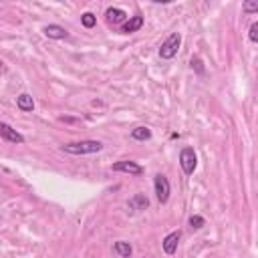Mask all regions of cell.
Returning <instances> with one entry per match:
<instances>
[{
	"instance_id": "obj_1",
	"label": "cell",
	"mask_w": 258,
	"mask_h": 258,
	"mask_svg": "<svg viewBox=\"0 0 258 258\" xmlns=\"http://www.w3.org/2000/svg\"><path fill=\"white\" fill-rule=\"evenodd\" d=\"M103 150V143L95 141V139H85V141H73L63 145V152L71 154V156H91V154H99Z\"/></svg>"
},
{
	"instance_id": "obj_2",
	"label": "cell",
	"mask_w": 258,
	"mask_h": 258,
	"mask_svg": "<svg viewBox=\"0 0 258 258\" xmlns=\"http://www.w3.org/2000/svg\"><path fill=\"white\" fill-rule=\"evenodd\" d=\"M179 45H181V34L179 32H172L168 39L162 43V47H160V57L166 59V61L173 59L177 55V51H179Z\"/></svg>"
},
{
	"instance_id": "obj_3",
	"label": "cell",
	"mask_w": 258,
	"mask_h": 258,
	"mask_svg": "<svg viewBox=\"0 0 258 258\" xmlns=\"http://www.w3.org/2000/svg\"><path fill=\"white\" fill-rule=\"evenodd\" d=\"M179 166L183 170V173L186 175H192L198 168V156L196 152L192 150V147H183V150L179 152Z\"/></svg>"
},
{
	"instance_id": "obj_4",
	"label": "cell",
	"mask_w": 258,
	"mask_h": 258,
	"mask_svg": "<svg viewBox=\"0 0 258 258\" xmlns=\"http://www.w3.org/2000/svg\"><path fill=\"white\" fill-rule=\"evenodd\" d=\"M154 188H156V196H158L160 204H166V202L170 200V194H172V188H170L168 177L162 175V173H158V175L154 177Z\"/></svg>"
},
{
	"instance_id": "obj_5",
	"label": "cell",
	"mask_w": 258,
	"mask_h": 258,
	"mask_svg": "<svg viewBox=\"0 0 258 258\" xmlns=\"http://www.w3.org/2000/svg\"><path fill=\"white\" fill-rule=\"evenodd\" d=\"M0 137L8 143H24V137L14 127H10L8 123H2V121H0Z\"/></svg>"
},
{
	"instance_id": "obj_6",
	"label": "cell",
	"mask_w": 258,
	"mask_h": 258,
	"mask_svg": "<svg viewBox=\"0 0 258 258\" xmlns=\"http://www.w3.org/2000/svg\"><path fill=\"white\" fill-rule=\"evenodd\" d=\"M113 172H123V173H129V175H141L143 173V168L135 162H129V160H123V162H117L113 164Z\"/></svg>"
},
{
	"instance_id": "obj_7",
	"label": "cell",
	"mask_w": 258,
	"mask_h": 258,
	"mask_svg": "<svg viewBox=\"0 0 258 258\" xmlns=\"http://www.w3.org/2000/svg\"><path fill=\"white\" fill-rule=\"evenodd\" d=\"M179 240H181V232H179V230H177V232H170V234L164 238V242H162V246H164V252H166L168 256L175 254Z\"/></svg>"
},
{
	"instance_id": "obj_8",
	"label": "cell",
	"mask_w": 258,
	"mask_h": 258,
	"mask_svg": "<svg viewBox=\"0 0 258 258\" xmlns=\"http://www.w3.org/2000/svg\"><path fill=\"white\" fill-rule=\"evenodd\" d=\"M43 32H45V36H49V39H55V41H63V39H67V36H69L67 28H63V26H59V24H49V26L43 28Z\"/></svg>"
},
{
	"instance_id": "obj_9",
	"label": "cell",
	"mask_w": 258,
	"mask_h": 258,
	"mask_svg": "<svg viewBox=\"0 0 258 258\" xmlns=\"http://www.w3.org/2000/svg\"><path fill=\"white\" fill-rule=\"evenodd\" d=\"M127 208L133 210V212H139V210H145V208H150V200H147L145 194H135L129 202H127Z\"/></svg>"
},
{
	"instance_id": "obj_10",
	"label": "cell",
	"mask_w": 258,
	"mask_h": 258,
	"mask_svg": "<svg viewBox=\"0 0 258 258\" xmlns=\"http://www.w3.org/2000/svg\"><path fill=\"white\" fill-rule=\"evenodd\" d=\"M141 26H143V16L137 14V16H131L127 22L121 24V32L123 34H131V32H137Z\"/></svg>"
},
{
	"instance_id": "obj_11",
	"label": "cell",
	"mask_w": 258,
	"mask_h": 258,
	"mask_svg": "<svg viewBox=\"0 0 258 258\" xmlns=\"http://www.w3.org/2000/svg\"><path fill=\"white\" fill-rule=\"evenodd\" d=\"M105 16H107V22H111V24H121V22L127 18V12L121 10V8H107Z\"/></svg>"
},
{
	"instance_id": "obj_12",
	"label": "cell",
	"mask_w": 258,
	"mask_h": 258,
	"mask_svg": "<svg viewBox=\"0 0 258 258\" xmlns=\"http://www.w3.org/2000/svg\"><path fill=\"white\" fill-rule=\"evenodd\" d=\"M16 105H18L20 111H24V113H30L32 109H34V101H32V97H30L28 93L18 95V97H16Z\"/></svg>"
},
{
	"instance_id": "obj_13",
	"label": "cell",
	"mask_w": 258,
	"mask_h": 258,
	"mask_svg": "<svg viewBox=\"0 0 258 258\" xmlns=\"http://www.w3.org/2000/svg\"><path fill=\"white\" fill-rule=\"evenodd\" d=\"M131 137L135 141H147V139H152V129L150 127H145V125H139L131 131Z\"/></svg>"
},
{
	"instance_id": "obj_14",
	"label": "cell",
	"mask_w": 258,
	"mask_h": 258,
	"mask_svg": "<svg viewBox=\"0 0 258 258\" xmlns=\"http://www.w3.org/2000/svg\"><path fill=\"white\" fill-rule=\"evenodd\" d=\"M113 248H115V252H117L121 258H129V256H131V252H133V250H131V244H129V242H125V240L115 242V246H113Z\"/></svg>"
},
{
	"instance_id": "obj_15",
	"label": "cell",
	"mask_w": 258,
	"mask_h": 258,
	"mask_svg": "<svg viewBox=\"0 0 258 258\" xmlns=\"http://www.w3.org/2000/svg\"><path fill=\"white\" fill-rule=\"evenodd\" d=\"M81 24H83L85 28H93V26L97 24V16L91 14V12H85V14L81 16Z\"/></svg>"
},
{
	"instance_id": "obj_16",
	"label": "cell",
	"mask_w": 258,
	"mask_h": 258,
	"mask_svg": "<svg viewBox=\"0 0 258 258\" xmlns=\"http://www.w3.org/2000/svg\"><path fill=\"white\" fill-rule=\"evenodd\" d=\"M204 224H206V220H204L202 216H192V218H190V226H192L194 230H200Z\"/></svg>"
},
{
	"instance_id": "obj_17",
	"label": "cell",
	"mask_w": 258,
	"mask_h": 258,
	"mask_svg": "<svg viewBox=\"0 0 258 258\" xmlns=\"http://www.w3.org/2000/svg\"><path fill=\"white\" fill-rule=\"evenodd\" d=\"M250 41L252 43L258 41V22H252V26H250Z\"/></svg>"
},
{
	"instance_id": "obj_18",
	"label": "cell",
	"mask_w": 258,
	"mask_h": 258,
	"mask_svg": "<svg viewBox=\"0 0 258 258\" xmlns=\"http://www.w3.org/2000/svg\"><path fill=\"white\" fill-rule=\"evenodd\" d=\"M246 12H258V2H244Z\"/></svg>"
},
{
	"instance_id": "obj_19",
	"label": "cell",
	"mask_w": 258,
	"mask_h": 258,
	"mask_svg": "<svg viewBox=\"0 0 258 258\" xmlns=\"http://www.w3.org/2000/svg\"><path fill=\"white\" fill-rule=\"evenodd\" d=\"M192 69H196V71L200 73V75H202V73H204V67H202V61H200V59H192Z\"/></svg>"
}]
</instances>
